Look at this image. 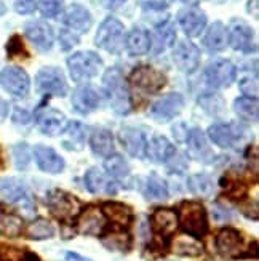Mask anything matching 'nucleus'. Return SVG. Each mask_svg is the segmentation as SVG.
Returning a JSON list of instances; mask_svg holds the SVG:
<instances>
[{"mask_svg":"<svg viewBox=\"0 0 259 261\" xmlns=\"http://www.w3.org/2000/svg\"><path fill=\"white\" fill-rule=\"evenodd\" d=\"M178 220L181 223L184 232L195 237V239L205 236L208 231L207 212L200 202H184L179 208Z\"/></svg>","mask_w":259,"mask_h":261,"instance_id":"f257e3e1","label":"nucleus"},{"mask_svg":"<svg viewBox=\"0 0 259 261\" xmlns=\"http://www.w3.org/2000/svg\"><path fill=\"white\" fill-rule=\"evenodd\" d=\"M67 67H69L72 81L85 82L101 72L103 60L95 51H78L67 60Z\"/></svg>","mask_w":259,"mask_h":261,"instance_id":"f03ea898","label":"nucleus"},{"mask_svg":"<svg viewBox=\"0 0 259 261\" xmlns=\"http://www.w3.org/2000/svg\"><path fill=\"white\" fill-rule=\"evenodd\" d=\"M104 88L109 96V103L117 114H127L130 111V96L125 82L117 67H112L104 74Z\"/></svg>","mask_w":259,"mask_h":261,"instance_id":"7ed1b4c3","label":"nucleus"},{"mask_svg":"<svg viewBox=\"0 0 259 261\" xmlns=\"http://www.w3.org/2000/svg\"><path fill=\"white\" fill-rule=\"evenodd\" d=\"M123 34L125 28L117 18H106L98 29L95 42L99 48L107 53H119L123 47Z\"/></svg>","mask_w":259,"mask_h":261,"instance_id":"20e7f679","label":"nucleus"},{"mask_svg":"<svg viewBox=\"0 0 259 261\" xmlns=\"http://www.w3.org/2000/svg\"><path fill=\"white\" fill-rule=\"evenodd\" d=\"M130 82L146 93H157L166 85V77L152 66H139L131 72Z\"/></svg>","mask_w":259,"mask_h":261,"instance_id":"39448f33","label":"nucleus"},{"mask_svg":"<svg viewBox=\"0 0 259 261\" xmlns=\"http://www.w3.org/2000/svg\"><path fill=\"white\" fill-rule=\"evenodd\" d=\"M48 208L60 220H74L82 210V203L77 197L64 191H53L48 196Z\"/></svg>","mask_w":259,"mask_h":261,"instance_id":"423d86ee","label":"nucleus"},{"mask_svg":"<svg viewBox=\"0 0 259 261\" xmlns=\"http://www.w3.org/2000/svg\"><path fill=\"white\" fill-rule=\"evenodd\" d=\"M37 90L47 95L64 96L67 93V84L64 74L58 67H42L36 75Z\"/></svg>","mask_w":259,"mask_h":261,"instance_id":"0eeeda50","label":"nucleus"},{"mask_svg":"<svg viewBox=\"0 0 259 261\" xmlns=\"http://www.w3.org/2000/svg\"><path fill=\"white\" fill-rule=\"evenodd\" d=\"M227 42L231 47L242 53L256 51V39L254 31L240 19H234L227 29Z\"/></svg>","mask_w":259,"mask_h":261,"instance_id":"6e6552de","label":"nucleus"},{"mask_svg":"<svg viewBox=\"0 0 259 261\" xmlns=\"http://www.w3.org/2000/svg\"><path fill=\"white\" fill-rule=\"evenodd\" d=\"M0 85H2L4 90H7L10 95L22 98L29 93L31 81L26 71H22L21 67H16V66H10L0 72Z\"/></svg>","mask_w":259,"mask_h":261,"instance_id":"1a4fd4ad","label":"nucleus"},{"mask_svg":"<svg viewBox=\"0 0 259 261\" xmlns=\"http://www.w3.org/2000/svg\"><path fill=\"white\" fill-rule=\"evenodd\" d=\"M205 77L211 87H229L237 77V67L229 60H218L208 64Z\"/></svg>","mask_w":259,"mask_h":261,"instance_id":"9d476101","label":"nucleus"},{"mask_svg":"<svg viewBox=\"0 0 259 261\" xmlns=\"http://www.w3.org/2000/svg\"><path fill=\"white\" fill-rule=\"evenodd\" d=\"M184 108V98L179 93H170L155 101L151 108V117L159 120V122H166L176 117L179 112Z\"/></svg>","mask_w":259,"mask_h":261,"instance_id":"9b49d317","label":"nucleus"},{"mask_svg":"<svg viewBox=\"0 0 259 261\" xmlns=\"http://www.w3.org/2000/svg\"><path fill=\"white\" fill-rule=\"evenodd\" d=\"M173 61L186 74L194 72L200 64V50L192 42L181 40L173 50Z\"/></svg>","mask_w":259,"mask_h":261,"instance_id":"f8f14e48","label":"nucleus"},{"mask_svg":"<svg viewBox=\"0 0 259 261\" xmlns=\"http://www.w3.org/2000/svg\"><path fill=\"white\" fill-rule=\"evenodd\" d=\"M27 39L39 51H50L53 47V31L43 21H31L24 26Z\"/></svg>","mask_w":259,"mask_h":261,"instance_id":"ddd939ff","label":"nucleus"},{"mask_svg":"<svg viewBox=\"0 0 259 261\" xmlns=\"http://www.w3.org/2000/svg\"><path fill=\"white\" fill-rule=\"evenodd\" d=\"M37 127L42 133L48 135V136H56L66 130L67 122L66 116L58 109H43L37 114Z\"/></svg>","mask_w":259,"mask_h":261,"instance_id":"4468645a","label":"nucleus"},{"mask_svg":"<svg viewBox=\"0 0 259 261\" xmlns=\"http://www.w3.org/2000/svg\"><path fill=\"white\" fill-rule=\"evenodd\" d=\"M77 228L87 236H101L106 228V217L98 207H88L80 215Z\"/></svg>","mask_w":259,"mask_h":261,"instance_id":"2eb2a0df","label":"nucleus"},{"mask_svg":"<svg viewBox=\"0 0 259 261\" xmlns=\"http://www.w3.org/2000/svg\"><path fill=\"white\" fill-rule=\"evenodd\" d=\"M0 199L8 203H31L24 183L11 176L0 178Z\"/></svg>","mask_w":259,"mask_h":261,"instance_id":"dca6fc26","label":"nucleus"},{"mask_svg":"<svg viewBox=\"0 0 259 261\" xmlns=\"http://www.w3.org/2000/svg\"><path fill=\"white\" fill-rule=\"evenodd\" d=\"M216 248H218V252L224 256L237 258L242 255V250H243L242 236L232 228L222 229L216 237Z\"/></svg>","mask_w":259,"mask_h":261,"instance_id":"f3484780","label":"nucleus"},{"mask_svg":"<svg viewBox=\"0 0 259 261\" xmlns=\"http://www.w3.org/2000/svg\"><path fill=\"white\" fill-rule=\"evenodd\" d=\"M178 22L189 37H197L207 26V16L198 8H187L179 11Z\"/></svg>","mask_w":259,"mask_h":261,"instance_id":"a211bd4d","label":"nucleus"},{"mask_svg":"<svg viewBox=\"0 0 259 261\" xmlns=\"http://www.w3.org/2000/svg\"><path fill=\"white\" fill-rule=\"evenodd\" d=\"M87 189L93 194H116L117 183L109 175L103 173L99 168H90L85 175Z\"/></svg>","mask_w":259,"mask_h":261,"instance_id":"6ab92c4d","label":"nucleus"},{"mask_svg":"<svg viewBox=\"0 0 259 261\" xmlns=\"http://www.w3.org/2000/svg\"><path fill=\"white\" fill-rule=\"evenodd\" d=\"M34 157L40 170L47 173H60L64 168V161L63 157L56 152L54 149L43 144H37L34 149Z\"/></svg>","mask_w":259,"mask_h":261,"instance_id":"aec40b11","label":"nucleus"},{"mask_svg":"<svg viewBox=\"0 0 259 261\" xmlns=\"http://www.w3.org/2000/svg\"><path fill=\"white\" fill-rule=\"evenodd\" d=\"M240 128L232 123H215L208 128V136L211 141L221 147H231L240 140Z\"/></svg>","mask_w":259,"mask_h":261,"instance_id":"412c9836","label":"nucleus"},{"mask_svg":"<svg viewBox=\"0 0 259 261\" xmlns=\"http://www.w3.org/2000/svg\"><path fill=\"white\" fill-rule=\"evenodd\" d=\"M120 143L130 155L133 157H144L146 154V138L141 130L125 127L120 130Z\"/></svg>","mask_w":259,"mask_h":261,"instance_id":"4be33fe9","label":"nucleus"},{"mask_svg":"<svg viewBox=\"0 0 259 261\" xmlns=\"http://www.w3.org/2000/svg\"><path fill=\"white\" fill-rule=\"evenodd\" d=\"M64 24L69 28L72 32H87L90 28H92V15L90 11L80 5H72L66 10V13L63 16Z\"/></svg>","mask_w":259,"mask_h":261,"instance_id":"5701e85b","label":"nucleus"},{"mask_svg":"<svg viewBox=\"0 0 259 261\" xmlns=\"http://www.w3.org/2000/svg\"><path fill=\"white\" fill-rule=\"evenodd\" d=\"M152 229L163 237H170L178 228V215L170 208H159L151 217Z\"/></svg>","mask_w":259,"mask_h":261,"instance_id":"b1692460","label":"nucleus"},{"mask_svg":"<svg viewBox=\"0 0 259 261\" xmlns=\"http://www.w3.org/2000/svg\"><path fill=\"white\" fill-rule=\"evenodd\" d=\"M125 47H127V51L131 56L146 55L152 47L149 32L146 29H142V28H133L128 32L127 39H125Z\"/></svg>","mask_w":259,"mask_h":261,"instance_id":"393cba45","label":"nucleus"},{"mask_svg":"<svg viewBox=\"0 0 259 261\" xmlns=\"http://www.w3.org/2000/svg\"><path fill=\"white\" fill-rule=\"evenodd\" d=\"M71 101L75 111L82 112V114H88L99 106V96L90 87H78L77 90H74Z\"/></svg>","mask_w":259,"mask_h":261,"instance_id":"a878e982","label":"nucleus"},{"mask_svg":"<svg viewBox=\"0 0 259 261\" xmlns=\"http://www.w3.org/2000/svg\"><path fill=\"white\" fill-rule=\"evenodd\" d=\"M187 146H189L190 157H194L195 161H200V162H210L211 151H210L207 138H205V135L202 133V130L194 128V130L189 132V135H187Z\"/></svg>","mask_w":259,"mask_h":261,"instance_id":"bb28decb","label":"nucleus"},{"mask_svg":"<svg viewBox=\"0 0 259 261\" xmlns=\"http://www.w3.org/2000/svg\"><path fill=\"white\" fill-rule=\"evenodd\" d=\"M146 154L154 162H166L175 154V146L165 136H154L149 143H146Z\"/></svg>","mask_w":259,"mask_h":261,"instance_id":"cd10ccee","label":"nucleus"},{"mask_svg":"<svg viewBox=\"0 0 259 261\" xmlns=\"http://www.w3.org/2000/svg\"><path fill=\"white\" fill-rule=\"evenodd\" d=\"M204 45L207 47L208 51L218 53L222 51L227 45V29L224 28L222 22L216 21L210 26L207 36L204 39Z\"/></svg>","mask_w":259,"mask_h":261,"instance_id":"c85d7f7f","label":"nucleus"},{"mask_svg":"<svg viewBox=\"0 0 259 261\" xmlns=\"http://www.w3.org/2000/svg\"><path fill=\"white\" fill-rule=\"evenodd\" d=\"M90 144H92L93 152L98 155L109 157L114 152V136L106 128L95 130L92 135V140H90Z\"/></svg>","mask_w":259,"mask_h":261,"instance_id":"c756f323","label":"nucleus"},{"mask_svg":"<svg viewBox=\"0 0 259 261\" xmlns=\"http://www.w3.org/2000/svg\"><path fill=\"white\" fill-rule=\"evenodd\" d=\"M103 213H104L106 218H109L112 223H116L119 226H128L131 223V218H133L131 208L123 205V203H117V202L104 203Z\"/></svg>","mask_w":259,"mask_h":261,"instance_id":"7c9ffc66","label":"nucleus"},{"mask_svg":"<svg viewBox=\"0 0 259 261\" xmlns=\"http://www.w3.org/2000/svg\"><path fill=\"white\" fill-rule=\"evenodd\" d=\"M176 39V32L171 22H162L160 26H157L155 29V36H154V53L159 55L165 51L168 47H171L173 42Z\"/></svg>","mask_w":259,"mask_h":261,"instance_id":"2f4dec72","label":"nucleus"},{"mask_svg":"<svg viewBox=\"0 0 259 261\" xmlns=\"http://www.w3.org/2000/svg\"><path fill=\"white\" fill-rule=\"evenodd\" d=\"M171 250L176 255H184V256H198L204 252V245H202L195 237H178L175 239Z\"/></svg>","mask_w":259,"mask_h":261,"instance_id":"473e14b6","label":"nucleus"},{"mask_svg":"<svg viewBox=\"0 0 259 261\" xmlns=\"http://www.w3.org/2000/svg\"><path fill=\"white\" fill-rule=\"evenodd\" d=\"M234 109L242 119L248 120V122H257L259 108H257L256 98H248V96L237 98L234 101Z\"/></svg>","mask_w":259,"mask_h":261,"instance_id":"72a5a7b5","label":"nucleus"},{"mask_svg":"<svg viewBox=\"0 0 259 261\" xmlns=\"http://www.w3.org/2000/svg\"><path fill=\"white\" fill-rule=\"evenodd\" d=\"M144 196L152 202H159V200H166L168 199V188L163 179L159 176H149L146 181V188H144Z\"/></svg>","mask_w":259,"mask_h":261,"instance_id":"f704fd0d","label":"nucleus"},{"mask_svg":"<svg viewBox=\"0 0 259 261\" xmlns=\"http://www.w3.org/2000/svg\"><path fill=\"white\" fill-rule=\"evenodd\" d=\"M187 186L195 196H200V197H210L213 194V189H215L211 178L204 173H197L190 176L187 179Z\"/></svg>","mask_w":259,"mask_h":261,"instance_id":"c9c22d12","label":"nucleus"},{"mask_svg":"<svg viewBox=\"0 0 259 261\" xmlns=\"http://www.w3.org/2000/svg\"><path fill=\"white\" fill-rule=\"evenodd\" d=\"M22 231V220L16 215L0 213V234L5 237H18Z\"/></svg>","mask_w":259,"mask_h":261,"instance_id":"e433bc0d","label":"nucleus"},{"mask_svg":"<svg viewBox=\"0 0 259 261\" xmlns=\"http://www.w3.org/2000/svg\"><path fill=\"white\" fill-rule=\"evenodd\" d=\"M54 236V228L51 226L50 221L39 218L34 221L29 228H27V237L34 241H43V239H50Z\"/></svg>","mask_w":259,"mask_h":261,"instance_id":"4c0bfd02","label":"nucleus"},{"mask_svg":"<svg viewBox=\"0 0 259 261\" xmlns=\"http://www.w3.org/2000/svg\"><path fill=\"white\" fill-rule=\"evenodd\" d=\"M104 167L107 170L109 176H112V178L123 179V178H128V175H130V167L122 155L107 157V161L104 162Z\"/></svg>","mask_w":259,"mask_h":261,"instance_id":"58836bf2","label":"nucleus"},{"mask_svg":"<svg viewBox=\"0 0 259 261\" xmlns=\"http://www.w3.org/2000/svg\"><path fill=\"white\" fill-rule=\"evenodd\" d=\"M103 244L110 248V250H119V252H127L130 248V236L123 232H112L107 236L106 239H103Z\"/></svg>","mask_w":259,"mask_h":261,"instance_id":"ea45409f","label":"nucleus"},{"mask_svg":"<svg viewBox=\"0 0 259 261\" xmlns=\"http://www.w3.org/2000/svg\"><path fill=\"white\" fill-rule=\"evenodd\" d=\"M198 105L204 108L210 114H219V112L224 109V101L221 96L218 95H211V93H205L202 95L198 99Z\"/></svg>","mask_w":259,"mask_h":261,"instance_id":"a19ab883","label":"nucleus"},{"mask_svg":"<svg viewBox=\"0 0 259 261\" xmlns=\"http://www.w3.org/2000/svg\"><path fill=\"white\" fill-rule=\"evenodd\" d=\"M13 159H15V165L19 170L27 168L29 162H31V151L29 146L26 143H19L13 147Z\"/></svg>","mask_w":259,"mask_h":261,"instance_id":"79ce46f5","label":"nucleus"},{"mask_svg":"<svg viewBox=\"0 0 259 261\" xmlns=\"http://www.w3.org/2000/svg\"><path fill=\"white\" fill-rule=\"evenodd\" d=\"M240 90L242 93L246 95L248 98H257V77L256 74L251 75H245L240 81Z\"/></svg>","mask_w":259,"mask_h":261,"instance_id":"37998d69","label":"nucleus"},{"mask_svg":"<svg viewBox=\"0 0 259 261\" xmlns=\"http://www.w3.org/2000/svg\"><path fill=\"white\" fill-rule=\"evenodd\" d=\"M39 8L43 16L53 18L60 13L61 10V0H39Z\"/></svg>","mask_w":259,"mask_h":261,"instance_id":"c03bdc74","label":"nucleus"},{"mask_svg":"<svg viewBox=\"0 0 259 261\" xmlns=\"http://www.w3.org/2000/svg\"><path fill=\"white\" fill-rule=\"evenodd\" d=\"M7 51L10 56H19V55H27L24 50V45H22V40L18 36H13L10 39L8 45H7Z\"/></svg>","mask_w":259,"mask_h":261,"instance_id":"a18cd8bd","label":"nucleus"},{"mask_svg":"<svg viewBox=\"0 0 259 261\" xmlns=\"http://www.w3.org/2000/svg\"><path fill=\"white\" fill-rule=\"evenodd\" d=\"M60 43H61L63 50H69V48L74 47V45L78 43V36H77V34H74L72 31H61Z\"/></svg>","mask_w":259,"mask_h":261,"instance_id":"49530a36","label":"nucleus"},{"mask_svg":"<svg viewBox=\"0 0 259 261\" xmlns=\"http://www.w3.org/2000/svg\"><path fill=\"white\" fill-rule=\"evenodd\" d=\"M67 133H69L71 140L80 144L83 141V135H85V128L80 122H72L69 127H67Z\"/></svg>","mask_w":259,"mask_h":261,"instance_id":"de8ad7c7","label":"nucleus"},{"mask_svg":"<svg viewBox=\"0 0 259 261\" xmlns=\"http://www.w3.org/2000/svg\"><path fill=\"white\" fill-rule=\"evenodd\" d=\"M173 0H141V5L146 10H154V11H160L165 10L166 7H170Z\"/></svg>","mask_w":259,"mask_h":261,"instance_id":"09e8293b","label":"nucleus"},{"mask_svg":"<svg viewBox=\"0 0 259 261\" xmlns=\"http://www.w3.org/2000/svg\"><path fill=\"white\" fill-rule=\"evenodd\" d=\"M15 10L21 15H29L36 10V0H15Z\"/></svg>","mask_w":259,"mask_h":261,"instance_id":"8fccbe9b","label":"nucleus"},{"mask_svg":"<svg viewBox=\"0 0 259 261\" xmlns=\"http://www.w3.org/2000/svg\"><path fill=\"white\" fill-rule=\"evenodd\" d=\"M0 256L4 258V261H19L22 258L19 250H16V248H7V247H2Z\"/></svg>","mask_w":259,"mask_h":261,"instance_id":"3c124183","label":"nucleus"},{"mask_svg":"<svg viewBox=\"0 0 259 261\" xmlns=\"http://www.w3.org/2000/svg\"><path fill=\"white\" fill-rule=\"evenodd\" d=\"M213 217H215L218 221H226V220L231 218V215H229L227 210H224V208L221 210L219 205H215V208H213Z\"/></svg>","mask_w":259,"mask_h":261,"instance_id":"603ef678","label":"nucleus"},{"mask_svg":"<svg viewBox=\"0 0 259 261\" xmlns=\"http://www.w3.org/2000/svg\"><path fill=\"white\" fill-rule=\"evenodd\" d=\"M64 259L66 261H92L87 256H82L80 253L77 252H64Z\"/></svg>","mask_w":259,"mask_h":261,"instance_id":"864d4df0","label":"nucleus"},{"mask_svg":"<svg viewBox=\"0 0 259 261\" xmlns=\"http://www.w3.org/2000/svg\"><path fill=\"white\" fill-rule=\"evenodd\" d=\"M125 2H127V0H103V4H104L107 8H110V10L119 8L120 5H123Z\"/></svg>","mask_w":259,"mask_h":261,"instance_id":"5fc2aeb1","label":"nucleus"},{"mask_svg":"<svg viewBox=\"0 0 259 261\" xmlns=\"http://www.w3.org/2000/svg\"><path fill=\"white\" fill-rule=\"evenodd\" d=\"M7 114H8V105H7L5 99L0 98V123L5 120Z\"/></svg>","mask_w":259,"mask_h":261,"instance_id":"6e6d98bb","label":"nucleus"},{"mask_svg":"<svg viewBox=\"0 0 259 261\" xmlns=\"http://www.w3.org/2000/svg\"><path fill=\"white\" fill-rule=\"evenodd\" d=\"M5 13H7V7H5V4L2 2V0H0V16L5 15Z\"/></svg>","mask_w":259,"mask_h":261,"instance_id":"4d7b16f0","label":"nucleus"},{"mask_svg":"<svg viewBox=\"0 0 259 261\" xmlns=\"http://www.w3.org/2000/svg\"><path fill=\"white\" fill-rule=\"evenodd\" d=\"M184 4H187V5H195L197 4V0H183Z\"/></svg>","mask_w":259,"mask_h":261,"instance_id":"13d9d810","label":"nucleus"},{"mask_svg":"<svg viewBox=\"0 0 259 261\" xmlns=\"http://www.w3.org/2000/svg\"><path fill=\"white\" fill-rule=\"evenodd\" d=\"M208 2H213V4H222V2H226V0H208Z\"/></svg>","mask_w":259,"mask_h":261,"instance_id":"bf43d9fd","label":"nucleus"}]
</instances>
